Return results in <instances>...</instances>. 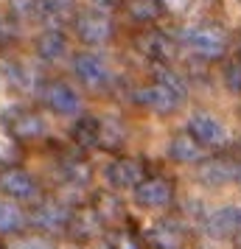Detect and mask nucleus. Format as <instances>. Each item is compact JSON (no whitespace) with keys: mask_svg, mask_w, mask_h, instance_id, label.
Masks as SVG:
<instances>
[{"mask_svg":"<svg viewBox=\"0 0 241 249\" xmlns=\"http://www.w3.org/2000/svg\"><path fill=\"white\" fill-rule=\"evenodd\" d=\"M188 51H194L199 59H207V62H216V59H224L227 53V42L230 34L222 23H213V20H202V23L185 25L180 31V39Z\"/></svg>","mask_w":241,"mask_h":249,"instance_id":"1","label":"nucleus"},{"mask_svg":"<svg viewBox=\"0 0 241 249\" xmlns=\"http://www.w3.org/2000/svg\"><path fill=\"white\" fill-rule=\"evenodd\" d=\"M70 213H73V207L65 199H59V196H39L25 210V227H31L34 232H42V235H65Z\"/></svg>","mask_w":241,"mask_h":249,"instance_id":"2","label":"nucleus"},{"mask_svg":"<svg viewBox=\"0 0 241 249\" xmlns=\"http://www.w3.org/2000/svg\"><path fill=\"white\" fill-rule=\"evenodd\" d=\"M70 31L76 34L81 45H107L115 36V23L112 14L98 9V6H87V9H76L73 17H70Z\"/></svg>","mask_w":241,"mask_h":249,"instance_id":"3","label":"nucleus"},{"mask_svg":"<svg viewBox=\"0 0 241 249\" xmlns=\"http://www.w3.org/2000/svg\"><path fill=\"white\" fill-rule=\"evenodd\" d=\"M0 126L17 143H37V140H42L48 135L45 115L39 109H34V107H25V104L9 107L6 112L0 115Z\"/></svg>","mask_w":241,"mask_h":249,"instance_id":"4","label":"nucleus"},{"mask_svg":"<svg viewBox=\"0 0 241 249\" xmlns=\"http://www.w3.org/2000/svg\"><path fill=\"white\" fill-rule=\"evenodd\" d=\"M37 95H39V104L56 118H76L84 107L81 92L65 79H42L37 87Z\"/></svg>","mask_w":241,"mask_h":249,"instance_id":"5","label":"nucleus"},{"mask_svg":"<svg viewBox=\"0 0 241 249\" xmlns=\"http://www.w3.org/2000/svg\"><path fill=\"white\" fill-rule=\"evenodd\" d=\"M132 199L143 210H168L177 199V185L166 174H146L132 188Z\"/></svg>","mask_w":241,"mask_h":249,"instance_id":"6","label":"nucleus"},{"mask_svg":"<svg viewBox=\"0 0 241 249\" xmlns=\"http://www.w3.org/2000/svg\"><path fill=\"white\" fill-rule=\"evenodd\" d=\"M0 193L20 204H34L39 196H45L39 179L31 171H25L23 165H3V171H0Z\"/></svg>","mask_w":241,"mask_h":249,"instance_id":"7","label":"nucleus"},{"mask_svg":"<svg viewBox=\"0 0 241 249\" xmlns=\"http://www.w3.org/2000/svg\"><path fill=\"white\" fill-rule=\"evenodd\" d=\"M129 98H132L135 107H140V109H146V112H151V115H160V118L174 115L185 104L177 92H171L166 84H160V81H154V79H151L149 84L135 87Z\"/></svg>","mask_w":241,"mask_h":249,"instance_id":"8","label":"nucleus"},{"mask_svg":"<svg viewBox=\"0 0 241 249\" xmlns=\"http://www.w3.org/2000/svg\"><path fill=\"white\" fill-rule=\"evenodd\" d=\"M73 76L87 87L90 92H104L112 87V70L104 62V56L93 51H81L73 56Z\"/></svg>","mask_w":241,"mask_h":249,"instance_id":"9","label":"nucleus"},{"mask_svg":"<svg viewBox=\"0 0 241 249\" xmlns=\"http://www.w3.org/2000/svg\"><path fill=\"white\" fill-rule=\"evenodd\" d=\"M146 174H149L146 162L138 157H129V154H118L104 165V179L112 191H132Z\"/></svg>","mask_w":241,"mask_h":249,"instance_id":"10","label":"nucleus"},{"mask_svg":"<svg viewBox=\"0 0 241 249\" xmlns=\"http://www.w3.org/2000/svg\"><path fill=\"white\" fill-rule=\"evenodd\" d=\"M135 48H138L140 56H146L149 62H163V65H174L180 42L171 34H166L160 28H151L146 25V31H140L135 36Z\"/></svg>","mask_w":241,"mask_h":249,"instance_id":"11","label":"nucleus"},{"mask_svg":"<svg viewBox=\"0 0 241 249\" xmlns=\"http://www.w3.org/2000/svg\"><path fill=\"white\" fill-rule=\"evenodd\" d=\"M196 165V182H202L207 188H224L236 182L239 174V160L227 157V154H213V157H202Z\"/></svg>","mask_w":241,"mask_h":249,"instance_id":"12","label":"nucleus"},{"mask_svg":"<svg viewBox=\"0 0 241 249\" xmlns=\"http://www.w3.org/2000/svg\"><path fill=\"white\" fill-rule=\"evenodd\" d=\"M104 230V221L98 218V213L93 210L90 202H81L73 207V213H70V221L68 227H65V235L70 238V241H76V244H90V241H95V238L101 235Z\"/></svg>","mask_w":241,"mask_h":249,"instance_id":"13","label":"nucleus"},{"mask_svg":"<svg viewBox=\"0 0 241 249\" xmlns=\"http://www.w3.org/2000/svg\"><path fill=\"white\" fill-rule=\"evenodd\" d=\"M202 227L216 241H224V238L236 241V238H241V207L239 204H224L213 213H207L202 218Z\"/></svg>","mask_w":241,"mask_h":249,"instance_id":"14","label":"nucleus"},{"mask_svg":"<svg viewBox=\"0 0 241 249\" xmlns=\"http://www.w3.org/2000/svg\"><path fill=\"white\" fill-rule=\"evenodd\" d=\"M188 132H191L205 148L227 146V126L222 124L213 112H205V109L194 112L188 118Z\"/></svg>","mask_w":241,"mask_h":249,"instance_id":"15","label":"nucleus"},{"mask_svg":"<svg viewBox=\"0 0 241 249\" xmlns=\"http://www.w3.org/2000/svg\"><path fill=\"white\" fill-rule=\"evenodd\" d=\"M143 241L151 244V249H183L185 227H183L180 218H174V215H163V218H157V221L146 230Z\"/></svg>","mask_w":241,"mask_h":249,"instance_id":"16","label":"nucleus"},{"mask_svg":"<svg viewBox=\"0 0 241 249\" xmlns=\"http://www.w3.org/2000/svg\"><path fill=\"white\" fill-rule=\"evenodd\" d=\"M34 56L45 65H54L68 56V36L62 31V25H45L34 36Z\"/></svg>","mask_w":241,"mask_h":249,"instance_id":"17","label":"nucleus"},{"mask_svg":"<svg viewBox=\"0 0 241 249\" xmlns=\"http://www.w3.org/2000/svg\"><path fill=\"white\" fill-rule=\"evenodd\" d=\"M87 202L93 204V210L98 213V218L104 221L107 230L127 221V207H124V202H121L118 191H112V188H110V191H95Z\"/></svg>","mask_w":241,"mask_h":249,"instance_id":"18","label":"nucleus"},{"mask_svg":"<svg viewBox=\"0 0 241 249\" xmlns=\"http://www.w3.org/2000/svg\"><path fill=\"white\" fill-rule=\"evenodd\" d=\"M166 154H168V160H171V162H177V165H194V162H199V160H202L205 146H202V143H199V140H196L188 129H185V132L171 135L168 146H166Z\"/></svg>","mask_w":241,"mask_h":249,"instance_id":"19","label":"nucleus"},{"mask_svg":"<svg viewBox=\"0 0 241 249\" xmlns=\"http://www.w3.org/2000/svg\"><path fill=\"white\" fill-rule=\"evenodd\" d=\"M70 143L79 151L101 148V121L93 115H79L76 124L70 126Z\"/></svg>","mask_w":241,"mask_h":249,"instance_id":"20","label":"nucleus"},{"mask_svg":"<svg viewBox=\"0 0 241 249\" xmlns=\"http://www.w3.org/2000/svg\"><path fill=\"white\" fill-rule=\"evenodd\" d=\"M0 73L6 76V81L17 87V90H31V87H39V76L37 70L23 62V59H14V56H0Z\"/></svg>","mask_w":241,"mask_h":249,"instance_id":"21","label":"nucleus"},{"mask_svg":"<svg viewBox=\"0 0 241 249\" xmlns=\"http://www.w3.org/2000/svg\"><path fill=\"white\" fill-rule=\"evenodd\" d=\"M124 12L129 14V20L138 25H154L157 20L166 17V3L163 0H124Z\"/></svg>","mask_w":241,"mask_h":249,"instance_id":"22","label":"nucleus"},{"mask_svg":"<svg viewBox=\"0 0 241 249\" xmlns=\"http://www.w3.org/2000/svg\"><path fill=\"white\" fill-rule=\"evenodd\" d=\"M23 227H25L23 204L0 193V238L3 235H17V232H23Z\"/></svg>","mask_w":241,"mask_h":249,"instance_id":"23","label":"nucleus"},{"mask_svg":"<svg viewBox=\"0 0 241 249\" xmlns=\"http://www.w3.org/2000/svg\"><path fill=\"white\" fill-rule=\"evenodd\" d=\"M107 247L110 249H146V241L132 230V224H129V218H127L124 224L110 227V232H107Z\"/></svg>","mask_w":241,"mask_h":249,"instance_id":"24","label":"nucleus"},{"mask_svg":"<svg viewBox=\"0 0 241 249\" xmlns=\"http://www.w3.org/2000/svg\"><path fill=\"white\" fill-rule=\"evenodd\" d=\"M151 79L160 81V84H166L171 92H177L180 98H188V81L174 70V65H163V62H151Z\"/></svg>","mask_w":241,"mask_h":249,"instance_id":"25","label":"nucleus"},{"mask_svg":"<svg viewBox=\"0 0 241 249\" xmlns=\"http://www.w3.org/2000/svg\"><path fill=\"white\" fill-rule=\"evenodd\" d=\"M73 12H76V0H42L39 20H45L48 25H62L73 17Z\"/></svg>","mask_w":241,"mask_h":249,"instance_id":"26","label":"nucleus"},{"mask_svg":"<svg viewBox=\"0 0 241 249\" xmlns=\"http://www.w3.org/2000/svg\"><path fill=\"white\" fill-rule=\"evenodd\" d=\"M222 81L230 92L241 95V53H233L222 62Z\"/></svg>","mask_w":241,"mask_h":249,"instance_id":"27","label":"nucleus"},{"mask_svg":"<svg viewBox=\"0 0 241 249\" xmlns=\"http://www.w3.org/2000/svg\"><path fill=\"white\" fill-rule=\"evenodd\" d=\"M14 20H39L42 0H6Z\"/></svg>","mask_w":241,"mask_h":249,"instance_id":"28","label":"nucleus"},{"mask_svg":"<svg viewBox=\"0 0 241 249\" xmlns=\"http://www.w3.org/2000/svg\"><path fill=\"white\" fill-rule=\"evenodd\" d=\"M9 249H56V244L51 241V235H42V232H37V235H25V238H17Z\"/></svg>","mask_w":241,"mask_h":249,"instance_id":"29","label":"nucleus"},{"mask_svg":"<svg viewBox=\"0 0 241 249\" xmlns=\"http://www.w3.org/2000/svg\"><path fill=\"white\" fill-rule=\"evenodd\" d=\"M14 42V34H12V28L6 25V20L0 17V51H6V45H12Z\"/></svg>","mask_w":241,"mask_h":249,"instance_id":"30","label":"nucleus"},{"mask_svg":"<svg viewBox=\"0 0 241 249\" xmlns=\"http://www.w3.org/2000/svg\"><path fill=\"white\" fill-rule=\"evenodd\" d=\"M118 3H121V0H90V6H98V9H104V12H112Z\"/></svg>","mask_w":241,"mask_h":249,"instance_id":"31","label":"nucleus"},{"mask_svg":"<svg viewBox=\"0 0 241 249\" xmlns=\"http://www.w3.org/2000/svg\"><path fill=\"white\" fill-rule=\"evenodd\" d=\"M236 185L241 188V162H239V174H236Z\"/></svg>","mask_w":241,"mask_h":249,"instance_id":"32","label":"nucleus"},{"mask_svg":"<svg viewBox=\"0 0 241 249\" xmlns=\"http://www.w3.org/2000/svg\"><path fill=\"white\" fill-rule=\"evenodd\" d=\"M0 171H3V162H0Z\"/></svg>","mask_w":241,"mask_h":249,"instance_id":"33","label":"nucleus"},{"mask_svg":"<svg viewBox=\"0 0 241 249\" xmlns=\"http://www.w3.org/2000/svg\"><path fill=\"white\" fill-rule=\"evenodd\" d=\"M0 249H9V247H0Z\"/></svg>","mask_w":241,"mask_h":249,"instance_id":"34","label":"nucleus"},{"mask_svg":"<svg viewBox=\"0 0 241 249\" xmlns=\"http://www.w3.org/2000/svg\"><path fill=\"white\" fill-rule=\"evenodd\" d=\"M239 53H241V45H239Z\"/></svg>","mask_w":241,"mask_h":249,"instance_id":"35","label":"nucleus"}]
</instances>
